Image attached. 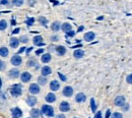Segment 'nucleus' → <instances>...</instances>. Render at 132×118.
I'll use <instances>...</instances> for the list:
<instances>
[{"mask_svg": "<svg viewBox=\"0 0 132 118\" xmlns=\"http://www.w3.org/2000/svg\"><path fill=\"white\" fill-rule=\"evenodd\" d=\"M85 99H86V97H85V95L82 94V93L77 94L76 97H75V100H76V102H78V103H82V102L85 101Z\"/></svg>", "mask_w": 132, "mask_h": 118, "instance_id": "nucleus-16", "label": "nucleus"}, {"mask_svg": "<svg viewBox=\"0 0 132 118\" xmlns=\"http://www.w3.org/2000/svg\"><path fill=\"white\" fill-rule=\"evenodd\" d=\"M31 78H32V75H31V73H29V72H23V73H21V75H20V80H21L23 83L30 82Z\"/></svg>", "mask_w": 132, "mask_h": 118, "instance_id": "nucleus-6", "label": "nucleus"}, {"mask_svg": "<svg viewBox=\"0 0 132 118\" xmlns=\"http://www.w3.org/2000/svg\"><path fill=\"white\" fill-rule=\"evenodd\" d=\"M58 75H59V77H60V78H61V80H62L63 82H66V81H67L66 76H65V75H63L62 73H60V72H59V73H58Z\"/></svg>", "mask_w": 132, "mask_h": 118, "instance_id": "nucleus-34", "label": "nucleus"}, {"mask_svg": "<svg viewBox=\"0 0 132 118\" xmlns=\"http://www.w3.org/2000/svg\"><path fill=\"white\" fill-rule=\"evenodd\" d=\"M27 103H28V105L29 106H35L36 104H37V99L35 98V97H28V100H27Z\"/></svg>", "mask_w": 132, "mask_h": 118, "instance_id": "nucleus-19", "label": "nucleus"}, {"mask_svg": "<svg viewBox=\"0 0 132 118\" xmlns=\"http://www.w3.org/2000/svg\"><path fill=\"white\" fill-rule=\"evenodd\" d=\"M10 94L13 97H18L21 95V85L18 84H15L12 85L11 90H10Z\"/></svg>", "mask_w": 132, "mask_h": 118, "instance_id": "nucleus-2", "label": "nucleus"}, {"mask_svg": "<svg viewBox=\"0 0 132 118\" xmlns=\"http://www.w3.org/2000/svg\"><path fill=\"white\" fill-rule=\"evenodd\" d=\"M31 51H32V48H29V49H27V54L29 55V53H30Z\"/></svg>", "mask_w": 132, "mask_h": 118, "instance_id": "nucleus-49", "label": "nucleus"}, {"mask_svg": "<svg viewBox=\"0 0 132 118\" xmlns=\"http://www.w3.org/2000/svg\"><path fill=\"white\" fill-rule=\"evenodd\" d=\"M43 52H44V50H43V49H39V50L36 51V54H37V55H40V54H42Z\"/></svg>", "mask_w": 132, "mask_h": 118, "instance_id": "nucleus-39", "label": "nucleus"}, {"mask_svg": "<svg viewBox=\"0 0 132 118\" xmlns=\"http://www.w3.org/2000/svg\"><path fill=\"white\" fill-rule=\"evenodd\" d=\"M90 106H92V111H93V112H96L97 106H96V102H95V99H94V98L90 99Z\"/></svg>", "mask_w": 132, "mask_h": 118, "instance_id": "nucleus-27", "label": "nucleus"}, {"mask_svg": "<svg viewBox=\"0 0 132 118\" xmlns=\"http://www.w3.org/2000/svg\"><path fill=\"white\" fill-rule=\"evenodd\" d=\"M73 55H74V57H75V58L79 59V58L83 57V55H84V51L80 50V49H78V50H75V51H74V53H73Z\"/></svg>", "mask_w": 132, "mask_h": 118, "instance_id": "nucleus-20", "label": "nucleus"}, {"mask_svg": "<svg viewBox=\"0 0 132 118\" xmlns=\"http://www.w3.org/2000/svg\"><path fill=\"white\" fill-rule=\"evenodd\" d=\"M75 118H76V117H75Z\"/></svg>", "mask_w": 132, "mask_h": 118, "instance_id": "nucleus-54", "label": "nucleus"}, {"mask_svg": "<svg viewBox=\"0 0 132 118\" xmlns=\"http://www.w3.org/2000/svg\"><path fill=\"white\" fill-rule=\"evenodd\" d=\"M73 94V89L71 86H65L63 89V95L65 97H71Z\"/></svg>", "mask_w": 132, "mask_h": 118, "instance_id": "nucleus-7", "label": "nucleus"}, {"mask_svg": "<svg viewBox=\"0 0 132 118\" xmlns=\"http://www.w3.org/2000/svg\"><path fill=\"white\" fill-rule=\"evenodd\" d=\"M50 60H51V55H50L49 53H46V54H44V55L42 56V62L48 63Z\"/></svg>", "mask_w": 132, "mask_h": 118, "instance_id": "nucleus-23", "label": "nucleus"}, {"mask_svg": "<svg viewBox=\"0 0 132 118\" xmlns=\"http://www.w3.org/2000/svg\"><path fill=\"white\" fill-rule=\"evenodd\" d=\"M38 82L40 83V84H45L47 83V78L42 76V77H39V78H38Z\"/></svg>", "mask_w": 132, "mask_h": 118, "instance_id": "nucleus-29", "label": "nucleus"}, {"mask_svg": "<svg viewBox=\"0 0 132 118\" xmlns=\"http://www.w3.org/2000/svg\"><path fill=\"white\" fill-rule=\"evenodd\" d=\"M42 40H43V38L41 36H36L34 38V44L37 45V46H44L45 44L42 42Z\"/></svg>", "mask_w": 132, "mask_h": 118, "instance_id": "nucleus-10", "label": "nucleus"}, {"mask_svg": "<svg viewBox=\"0 0 132 118\" xmlns=\"http://www.w3.org/2000/svg\"><path fill=\"white\" fill-rule=\"evenodd\" d=\"M7 3H8L7 0H2V1H1V4H7Z\"/></svg>", "mask_w": 132, "mask_h": 118, "instance_id": "nucleus-45", "label": "nucleus"}, {"mask_svg": "<svg viewBox=\"0 0 132 118\" xmlns=\"http://www.w3.org/2000/svg\"><path fill=\"white\" fill-rule=\"evenodd\" d=\"M18 75H19V71L16 68H13V69H11L9 71V76L11 78H16V77H18Z\"/></svg>", "mask_w": 132, "mask_h": 118, "instance_id": "nucleus-13", "label": "nucleus"}, {"mask_svg": "<svg viewBox=\"0 0 132 118\" xmlns=\"http://www.w3.org/2000/svg\"><path fill=\"white\" fill-rule=\"evenodd\" d=\"M60 88V84L57 82V81H52L51 84H50V89L52 91H58Z\"/></svg>", "mask_w": 132, "mask_h": 118, "instance_id": "nucleus-11", "label": "nucleus"}, {"mask_svg": "<svg viewBox=\"0 0 132 118\" xmlns=\"http://www.w3.org/2000/svg\"><path fill=\"white\" fill-rule=\"evenodd\" d=\"M95 118H102V112H98V113L96 114Z\"/></svg>", "mask_w": 132, "mask_h": 118, "instance_id": "nucleus-41", "label": "nucleus"}, {"mask_svg": "<svg viewBox=\"0 0 132 118\" xmlns=\"http://www.w3.org/2000/svg\"><path fill=\"white\" fill-rule=\"evenodd\" d=\"M27 25H29V26H32L34 22H35V18H33V17H30V18H28L27 19Z\"/></svg>", "mask_w": 132, "mask_h": 118, "instance_id": "nucleus-32", "label": "nucleus"}, {"mask_svg": "<svg viewBox=\"0 0 132 118\" xmlns=\"http://www.w3.org/2000/svg\"><path fill=\"white\" fill-rule=\"evenodd\" d=\"M59 108H60V110H61L62 112H67V111H69V110H70V106H69V104L65 101L62 102V103L60 104Z\"/></svg>", "mask_w": 132, "mask_h": 118, "instance_id": "nucleus-9", "label": "nucleus"}, {"mask_svg": "<svg viewBox=\"0 0 132 118\" xmlns=\"http://www.w3.org/2000/svg\"><path fill=\"white\" fill-rule=\"evenodd\" d=\"M56 52L58 53V55H64L66 52L65 47H63V46H58V47L56 48Z\"/></svg>", "mask_w": 132, "mask_h": 118, "instance_id": "nucleus-24", "label": "nucleus"}, {"mask_svg": "<svg viewBox=\"0 0 132 118\" xmlns=\"http://www.w3.org/2000/svg\"><path fill=\"white\" fill-rule=\"evenodd\" d=\"M56 118H65V116L64 115H57Z\"/></svg>", "mask_w": 132, "mask_h": 118, "instance_id": "nucleus-48", "label": "nucleus"}, {"mask_svg": "<svg viewBox=\"0 0 132 118\" xmlns=\"http://www.w3.org/2000/svg\"><path fill=\"white\" fill-rule=\"evenodd\" d=\"M41 115V111L39 109H32L31 110V116L33 118H39Z\"/></svg>", "mask_w": 132, "mask_h": 118, "instance_id": "nucleus-18", "label": "nucleus"}, {"mask_svg": "<svg viewBox=\"0 0 132 118\" xmlns=\"http://www.w3.org/2000/svg\"><path fill=\"white\" fill-rule=\"evenodd\" d=\"M6 28H7V22H6V20H4V19L0 20V31L5 30Z\"/></svg>", "mask_w": 132, "mask_h": 118, "instance_id": "nucleus-26", "label": "nucleus"}, {"mask_svg": "<svg viewBox=\"0 0 132 118\" xmlns=\"http://www.w3.org/2000/svg\"><path fill=\"white\" fill-rule=\"evenodd\" d=\"M41 72H42V75H43V76H47V75L51 74L52 70H51V68H50L49 66H44V67L42 68Z\"/></svg>", "mask_w": 132, "mask_h": 118, "instance_id": "nucleus-14", "label": "nucleus"}, {"mask_svg": "<svg viewBox=\"0 0 132 118\" xmlns=\"http://www.w3.org/2000/svg\"><path fill=\"white\" fill-rule=\"evenodd\" d=\"M11 63L13 64V65H15V66H17V65H20L21 64V57L19 56V55H14L12 58H11Z\"/></svg>", "mask_w": 132, "mask_h": 118, "instance_id": "nucleus-5", "label": "nucleus"}, {"mask_svg": "<svg viewBox=\"0 0 132 118\" xmlns=\"http://www.w3.org/2000/svg\"><path fill=\"white\" fill-rule=\"evenodd\" d=\"M39 21L43 25V26H47V23H48V20L45 18L44 17H39Z\"/></svg>", "mask_w": 132, "mask_h": 118, "instance_id": "nucleus-28", "label": "nucleus"}, {"mask_svg": "<svg viewBox=\"0 0 132 118\" xmlns=\"http://www.w3.org/2000/svg\"><path fill=\"white\" fill-rule=\"evenodd\" d=\"M11 114H12V118H20L22 115V111L19 108H13L11 110Z\"/></svg>", "mask_w": 132, "mask_h": 118, "instance_id": "nucleus-4", "label": "nucleus"}, {"mask_svg": "<svg viewBox=\"0 0 132 118\" xmlns=\"http://www.w3.org/2000/svg\"><path fill=\"white\" fill-rule=\"evenodd\" d=\"M20 41H21V42H23V43H27L29 40H28V38H27L26 36H22V37L20 38Z\"/></svg>", "mask_w": 132, "mask_h": 118, "instance_id": "nucleus-36", "label": "nucleus"}, {"mask_svg": "<svg viewBox=\"0 0 132 118\" xmlns=\"http://www.w3.org/2000/svg\"><path fill=\"white\" fill-rule=\"evenodd\" d=\"M83 29H84V28H83L82 26H81V27H79V28H78V30H77V32H81Z\"/></svg>", "mask_w": 132, "mask_h": 118, "instance_id": "nucleus-46", "label": "nucleus"}, {"mask_svg": "<svg viewBox=\"0 0 132 118\" xmlns=\"http://www.w3.org/2000/svg\"><path fill=\"white\" fill-rule=\"evenodd\" d=\"M30 92L32 94H39L40 93V86L37 84H32L30 85Z\"/></svg>", "mask_w": 132, "mask_h": 118, "instance_id": "nucleus-8", "label": "nucleus"}, {"mask_svg": "<svg viewBox=\"0 0 132 118\" xmlns=\"http://www.w3.org/2000/svg\"><path fill=\"white\" fill-rule=\"evenodd\" d=\"M128 110V105H124V111H127Z\"/></svg>", "mask_w": 132, "mask_h": 118, "instance_id": "nucleus-47", "label": "nucleus"}, {"mask_svg": "<svg viewBox=\"0 0 132 118\" xmlns=\"http://www.w3.org/2000/svg\"><path fill=\"white\" fill-rule=\"evenodd\" d=\"M24 50H26V48H24V47H22V48H20V49L18 50V53H22Z\"/></svg>", "mask_w": 132, "mask_h": 118, "instance_id": "nucleus-43", "label": "nucleus"}, {"mask_svg": "<svg viewBox=\"0 0 132 118\" xmlns=\"http://www.w3.org/2000/svg\"><path fill=\"white\" fill-rule=\"evenodd\" d=\"M11 25H15V21H14V20H13V19H12V20H11Z\"/></svg>", "mask_w": 132, "mask_h": 118, "instance_id": "nucleus-52", "label": "nucleus"}, {"mask_svg": "<svg viewBox=\"0 0 132 118\" xmlns=\"http://www.w3.org/2000/svg\"><path fill=\"white\" fill-rule=\"evenodd\" d=\"M94 39H95V33H93V32H87L86 34L84 35V40L86 42H90Z\"/></svg>", "mask_w": 132, "mask_h": 118, "instance_id": "nucleus-12", "label": "nucleus"}, {"mask_svg": "<svg viewBox=\"0 0 132 118\" xmlns=\"http://www.w3.org/2000/svg\"><path fill=\"white\" fill-rule=\"evenodd\" d=\"M126 81L128 84H132V74H129L127 77H126Z\"/></svg>", "mask_w": 132, "mask_h": 118, "instance_id": "nucleus-35", "label": "nucleus"}, {"mask_svg": "<svg viewBox=\"0 0 132 118\" xmlns=\"http://www.w3.org/2000/svg\"><path fill=\"white\" fill-rule=\"evenodd\" d=\"M4 67H5V64H4V62L0 60V70H2V69H4Z\"/></svg>", "mask_w": 132, "mask_h": 118, "instance_id": "nucleus-38", "label": "nucleus"}, {"mask_svg": "<svg viewBox=\"0 0 132 118\" xmlns=\"http://www.w3.org/2000/svg\"><path fill=\"white\" fill-rule=\"evenodd\" d=\"M116 106H118V107H123L126 103H125V98L123 97V96H118L117 98L115 99V101H114Z\"/></svg>", "mask_w": 132, "mask_h": 118, "instance_id": "nucleus-3", "label": "nucleus"}, {"mask_svg": "<svg viewBox=\"0 0 132 118\" xmlns=\"http://www.w3.org/2000/svg\"><path fill=\"white\" fill-rule=\"evenodd\" d=\"M17 33H19V29H15V30L12 32V34H17Z\"/></svg>", "mask_w": 132, "mask_h": 118, "instance_id": "nucleus-44", "label": "nucleus"}, {"mask_svg": "<svg viewBox=\"0 0 132 118\" xmlns=\"http://www.w3.org/2000/svg\"><path fill=\"white\" fill-rule=\"evenodd\" d=\"M51 40H52V41H58V37H57V36H53V37L51 38Z\"/></svg>", "mask_w": 132, "mask_h": 118, "instance_id": "nucleus-42", "label": "nucleus"}, {"mask_svg": "<svg viewBox=\"0 0 132 118\" xmlns=\"http://www.w3.org/2000/svg\"><path fill=\"white\" fill-rule=\"evenodd\" d=\"M61 29H62V31H63V32H65V33H68V32L72 31V27H71V25H69L68 22L63 23V25H62V27H61Z\"/></svg>", "mask_w": 132, "mask_h": 118, "instance_id": "nucleus-17", "label": "nucleus"}, {"mask_svg": "<svg viewBox=\"0 0 132 118\" xmlns=\"http://www.w3.org/2000/svg\"><path fill=\"white\" fill-rule=\"evenodd\" d=\"M1 85H2V82H1V78H0V89H1Z\"/></svg>", "mask_w": 132, "mask_h": 118, "instance_id": "nucleus-53", "label": "nucleus"}, {"mask_svg": "<svg viewBox=\"0 0 132 118\" xmlns=\"http://www.w3.org/2000/svg\"><path fill=\"white\" fill-rule=\"evenodd\" d=\"M7 55H8V49L6 47H1L0 48V56L6 57Z\"/></svg>", "mask_w": 132, "mask_h": 118, "instance_id": "nucleus-25", "label": "nucleus"}, {"mask_svg": "<svg viewBox=\"0 0 132 118\" xmlns=\"http://www.w3.org/2000/svg\"><path fill=\"white\" fill-rule=\"evenodd\" d=\"M74 36V32L73 31H70L68 33H66V37H73Z\"/></svg>", "mask_w": 132, "mask_h": 118, "instance_id": "nucleus-37", "label": "nucleus"}, {"mask_svg": "<svg viewBox=\"0 0 132 118\" xmlns=\"http://www.w3.org/2000/svg\"><path fill=\"white\" fill-rule=\"evenodd\" d=\"M51 29H52V31H54V32L59 31V30H60V22H59V21L53 22L52 26H51Z\"/></svg>", "mask_w": 132, "mask_h": 118, "instance_id": "nucleus-22", "label": "nucleus"}, {"mask_svg": "<svg viewBox=\"0 0 132 118\" xmlns=\"http://www.w3.org/2000/svg\"><path fill=\"white\" fill-rule=\"evenodd\" d=\"M110 115H111V111H110V110H107V113H106L105 118H109L110 117Z\"/></svg>", "mask_w": 132, "mask_h": 118, "instance_id": "nucleus-40", "label": "nucleus"}, {"mask_svg": "<svg viewBox=\"0 0 132 118\" xmlns=\"http://www.w3.org/2000/svg\"><path fill=\"white\" fill-rule=\"evenodd\" d=\"M18 45H19V40L16 39V38H11V40H10V46L12 48H16Z\"/></svg>", "mask_w": 132, "mask_h": 118, "instance_id": "nucleus-21", "label": "nucleus"}, {"mask_svg": "<svg viewBox=\"0 0 132 118\" xmlns=\"http://www.w3.org/2000/svg\"><path fill=\"white\" fill-rule=\"evenodd\" d=\"M42 113L48 117H52L54 115V109L50 105H43L42 106Z\"/></svg>", "mask_w": 132, "mask_h": 118, "instance_id": "nucleus-1", "label": "nucleus"}, {"mask_svg": "<svg viewBox=\"0 0 132 118\" xmlns=\"http://www.w3.org/2000/svg\"><path fill=\"white\" fill-rule=\"evenodd\" d=\"M82 45L81 44H79V45H76V46H72V48H76V47H81Z\"/></svg>", "mask_w": 132, "mask_h": 118, "instance_id": "nucleus-50", "label": "nucleus"}, {"mask_svg": "<svg viewBox=\"0 0 132 118\" xmlns=\"http://www.w3.org/2000/svg\"><path fill=\"white\" fill-rule=\"evenodd\" d=\"M36 65V61L34 59H31L29 62H28V66H35Z\"/></svg>", "mask_w": 132, "mask_h": 118, "instance_id": "nucleus-33", "label": "nucleus"}, {"mask_svg": "<svg viewBox=\"0 0 132 118\" xmlns=\"http://www.w3.org/2000/svg\"><path fill=\"white\" fill-rule=\"evenodd\" d=\"M12 3L14 5H16V6H20V5H22L23 0H12Z\"/></svg>", "mask_w": 132, "mask_h": 118, "instance_id": "nucleus-30", "label": "nucleus"}, {"mask_svg": "<svg viewBox=\"0 0 132 118\" xmlns=\"http://www.w3.org/2000/svg\"><path fill=\"white\" fill-rule=\"evenodd\" d=\"M51 2H53L54 4H58V1H55V0H50Z\"/></svg>", "mask_w": 132, "mask_h": 118, "instance_id": "nucleus-51", "label": "nucleus"}, {"mask_svg": "<svg viewBox=\"0 0 132 118\" xmlns=\"http://www.w3.org/2000/svg\"><path fill=\"white\" fill-rule=\"evenodd\" d=\"M111 118H123V116H122V114H121V113L116 112V113H113V114H112Z\"/></svg>", "mask_w": 132, "mask_h": 118, "instance_id": "nucleus-31", "label": "nucleus"}, {"mask_svg": "<svg viewBox=\"0 0 132 118\" xmlns=\"http://www.w3.org/2000/svg\"><path fill=\"white\" fill-rule=\"evenodd\" d=\"M46 101L48 102V103H53V102L56 101V96H55V94L49 93V94L46 96Z\"/></svg>", "mask_w": 132, "mask_h": 118, "instance_id": "nucleus-15", "label": "nucleus"}]
</instances>
